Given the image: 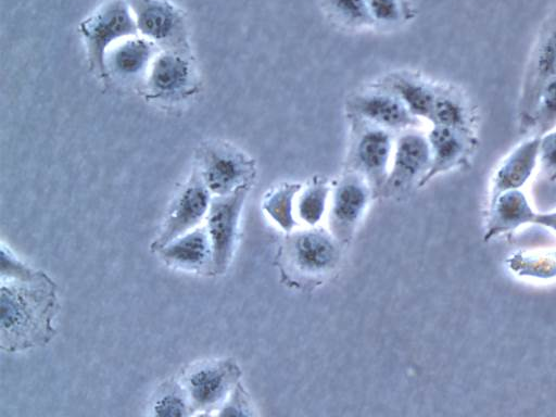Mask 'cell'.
Returning a JSON list of instances; mask_svg holds the SVG:
<instances>
[{
	"mask_svg": "<svg viewBox=\"0 0 556 417\" xmlns=\"http://www.w3.org/2000/svg\"><path fill=\"white\" fill-rule=\"evenodd\" d=\"M58 285L42 269L27 280L0 281V348L14 354L45 348L56 336Z\"/></svg>",
	"mask_w": 556,
	"mask_h": 417,
	"instance_id": "cell-1",
	"label": "cell"
},
{
	"mask_svg": "<svg viewBox=\"0 0 556 417\" xmlns=\"http://www.w3.org/2000/svg\"><path fill=\"white\" fill-rule=\"evenodd\" d=\"M342 247L328 229L318 226L294 229L286 235L276 264L290 287L315 288L338 268Z\"/></svg>",
	"mask_w": 556,
	"mask_h": 417,
	"instance_id": "cell-2",
	"label": "cell"
},
{
	"mask_svg": "<svg viewBox=\"0 0 556 417\" xmlns=\"http://www.w3.org/2000/svg\"><path fill=\"white\" fill-rule=\"evenodd\" d=\"M242 371L232 357L203 358L187 365L179 375L193 416H212L241 381Z\"/></svg>",
	"mask_w": 556,
	"mask_h": 417,
	"instance_id": "cell-3",
	"label": "cell"
},
{
	"mask_svg": "<svg viewBox=\"0 0 556 417\" xmlns=\"http://www.w3.org/2000/svg\"><path fill=\"white\" fill-rule=\"evenodd\" d=\"M84 39L91 71L106 85L109 74L105 56L121 40L138 34L136 22L126 0H108L85 17L78 26Z\"/></svg>",
	"mask_w": 556,
	"mask_h": 417,
	"instance_id": "cell-4",
	"label": "cell"
},
{
	"mask_svg": "<svg viewBox=\"0 0 556 417\" xmlns=\"http://www.w3.org/2000/svg\"><path fill=\"white\" fill-rule=\"evenodd\" d=\"M195 168L213 197L226 195L242 186H251L256 175L254 160L222 140L201 143Z\"/></svg>",
	"mask_w": 556,
	"mask_h": 417,
	"instance_id": "cell-5",
	"label": "cell"
},
{
	"mask_svg": "<svg viewBox=\"0 0 556 417\" xmlns=\"http://www.w3.org/2000/svg\"><path fill=\"white\" fill-rule=\"evenodd\" d=\"M142 80L146 97L159 102L182 101L199 90L191 51L160 49Z\"/></svg>",
	"mask_w": 556,
	"mask_h": 417,
	"instance_id": "cell-6",
	"label": "cell"
},
{
	"mask_svg": "<svg viewBox=\"0 0 556 417\" xmlns=\"http://www.w3.org/2000/svg\"><path fill=\"white\" fill-rule=\"evenodd\" d=\"M249 190L250 186H242L229 194L212 198L204 220L212 245V277L226 274L232 263Z\"/></svg>",
	"mask_w": 556,
	"mask_h": 417,
	"instance_id": "cell-7",
	"label": "cell"
},
{
	"mask_svg": "<svg viewBox=\"0 0 556 417\" xmlns=\"http://www.w3.org/2000/svg\"><path fill=\"white\" fill-rule=\"evenodd\" d=\"M212 198L194 167L172 200L161 228L150 243L151 253L155 254L172 240L202 225Z\"/></svg>",
	"mask_w": 556,
	"mask_h": 417,
	"instance_id": "cell-8",
	"label": "cell"
},
{
	"mask_svg": "<svg viewBox=\"0 0 556 417\" xmlns=\"http://www.w3.org/2000/svg\"><path fill=\"white\" fill-rule=\"evenodd\" d=\"M138 34L159 49L191 51L185 12L172 0H126Z\"/></svg>",
	"mask_w": 556,
	"mask_h": 417,
	"instance_id": "cell-9",
	"label": "cell"
},
{
	"mask_svg": "<svg viewBox=\"0 0 556 417\" xmlns=\"http://www.w3.org/2000/svg\"><path fill=\"white\" fill-rule=\"evenodd\" d=\"M372 192L367 180L353 170L345 174L331 188L326 214L327 229L342 244L352 240Z\"/></svg>",
	"mask_w": 556,
	"mask_h": 417,
	"instance_id": "cell-10",
	"label": "cell"
},
{
	"mask_svg": "<svg viewBox=\"0 0 556 417\" xmlns=\"http://www.w3.org/2000/svg\"><path fill=\"white\" fill-rule=\"evenodd\" d=\"M431 164L427 135L409 129L394 141L393 155L386 182L384 195H396L408 191L414 184L421 185Z\"/></svg>",
	"mask_w": 556,
	"mask_h": 417,
	"instance_id": "cell-11",
	"label": "cell"
},
{
	"mask_svg": "<svg viewBox=\"0 0 556 417\" xmlns=\"http://www.w3.org/2000/svg\"><path fill=\"white\" fill-rule=\"evenodd\" d=\"M556 76V11L548 20L533 51L520 98V124L530 127L532 113L543 85Z\"/></svg>",
	"mask_w": 556,
	"mask_h": 417,
	"instance_id": "cell-12",
	"label": "cell"
},
{
	"mask_svg": "<svg viewBox=\"0 0 556 417\" xmlns=\"http://www.w3.org/2000/svg\"><path fill=\"white\" fill-rule=\"evenodd\" d=\"M394 141L388 129L372 126L365 129L355 144L352 157L353 172L362 175L375 195L388 177Z\"/></svg>",
	"mask_w": 556,
	"mask_h": 417,
	"instance_id": "cell-13",
	"label": "cell"
},
{
	"mask_svg": "<svg viewBox=\"0 0 556 417\" xmlns=\"http://www.w3.org/2000/svg\"><path fill=\"white\" fill-rule=\"evenodd\" d=\"M155 254L173 269L211 276L212 245L204 224L172 240Z\"/></svg>",
	"mask_w": 556,
	"mask_h": 417,
	"instance_id": "cell-14",
	"label": "cell"
},
{
	"mask_svg": "<svg viewBox=\"0 0 556 417\" xmlns=\"http://www.w3.org/2000/svg\"><path fill=\"white\" fill-rule=\"evenodd\" d=\"M352 109L374 126L388 130L407 129L418 121L389 89L361 93L353 99Z\"/></svg>",
	"mask_w": 556,
	"mask_h": 417,
	"instance_id": "cell-15",
	"label": "cell"
},
{
	"mask_svg": "<svg viewBox=\"0 0 556 417\" xmlns=\"http://www.w3.org/2000/svg\"><path fill=\"white\" fill-rule=\"evenodd\" d=\"M536 213L521 189L501 192L490 199L483 235L489 241L520 226L533 224Z\"/></svg>",
	"mask_w": 556,
	"mask_h": 417,
	"instance_id": "cell-16",
	"label": "cell"
},
{
	"mask_svg": "<svg viewBox=\"0 0 556 417\" xmlns=\"http://www.w3.org/2000/svg\"><path fill=\"white\" fill-rule=\"evenodd\" d=\"M160 49L149 39L136 34L114 45L105 56L109 77L130 81L144 77Z\"/></svg>",
	"mask_w": 556,
	"mask_h": 417,
	"instance_id": "cell-17",
	"label": "cell"
},
{
	"mask_svg": "<svg viewBox=\"0 0 556 417\" xmlns=\"http://www.w3.org/2000/svg\"><path fill=\"white\" fill-rule=\"evenodd\" d=\"M539 144L540 136H531L504 157L492 180L491 198L527 184L539 166Z\"/></svg>",
	"mask_w": 556,
	"mask_h": 417,
	"instance_id": "cell-18",
	"label": "cell"
},
{
	"mask_svg": "<svg viewBox=\"0 0 556 417\" xmlns=\"http://www.w3.org/2000/svg\"><path fill=\"white\" fill-rule=\"evenodd\" d=\"M427 137L430 146L431 164L421 185L457 165L465 156L468 148L466 130L433 125Z\"/></svg>",
	"mask_w": 556,
	"mask_h": 417,
	"instance_id": "cell-19",
	"label": "cell"
},
{
	"mask_svg": "<svg viewBox=\"0 0 556 417\" xmlns=\"http://www.w3.org/2000/svg\"><path fill=\"white\" fill-rule=\"evenodd\" d=\"M393 92L417 118L430 119L438 91L422 80L406 75H394L387 88Z\"/></svg>",
	"mask_w": 556,
	"mask_h": 417,
	"instance_id": "cell-20",
	"label": "cell"
},
{
	"mask_svg": "<svg viewBox=\"0 0 556 417\" xmlns=\"http://www.w3.org/2000/svg\"><path fill=\"white\" fill-rule=\"evenodd\" d=\"M301 188L300 184L285 182L268 191L263 199L265 214L286 233L294 230L298 225L295 200Z\"/></svg>",
	"mask_w": 556,
	"mask_h": 417,
	"instance_id": "cell-21",
	"label": "cell"
},
{
	"mask_svg": "<svg viewBox=\"0 0 556 417\" xmlns=\"http://www.w3.org/2000/svg\"><path fill=\"white\" fill-rule=\"evenodd\" d=\"M331 188L327 182L315 179L303 189L295 200V217L304 227H316L326 218Z\"/></svg>",
	"mask_w": 556,
	"mask_h": 417,
	"instance_id": "cell-22",
	"label": "cell"
},
{
	"mask_svg": "<svg viewBox=\"0 0 556 417\" xmlns=\"http://www.w3.org/2000/svg\"><path fill=\"white\" fill-rule=\"evenodd\" d=\"M149 415L153 417H188L193 410L179 378L163 381L149 403Z\"/></svg>",
	"mask_w": 556,
	"mask_h": 417,
	"instance_id": "cell-23",
	"label": "cell"
},
{
	"mask_svg": "<svg viewBox=\"0 0 556 417\" xmlns=\"http://www.w3.org/2000/svg\"><path fill=\"white\" fill-rule=\"evenodd\" d=\"M506 265L520 277L552 279L556 277V249L519 251L506 258Z\"/></svg>",
	"mask_w": 556,
	"mask_h": 417,
	"instance_id": "cell-24",
	"label": "cell"
},
{
	"mask_svg": "<svg viewBox=\"0 0 556 417\" xmlns=\"http://www.w3.org/2000/svg\"><path fill=\"white\" fill-rule=\"evenodd\" d=\"M429 121L432 125L467 130L468 114L459 99L438 91Z\"/></svg>",
	"mask_w": 556,
	"mask_h": 417,
	"instance_id": "cell-25",
	"label": "cell"
},
{
	"mask_svg": "<svg viewBox=\"0 0 556 417\" xmlns=\"http://www.w3.org/2000/svg\"><path fill=\"white\" fill-rule=\"evenodd\" d=\"M535 128L538 136L556 127V76L548 79L540 90L530 128Z\"/></svg>",
	"mask_w": 556,
	"mask_h": 417,
	"instance_id": "cell-26",
	"label": "cell"
},
{
	"mask_svg": "<svg viewBox=\"0 0 556 417\" xmlns=\"http://www.w3.org/2000/svg\"><path fill=\"white\" fill-rule=\"evenodd\" d=\"M332 14L343 24L359 27L374 24L366 0H326Z\"/></svg>",
	"mask_w": 556,
	"mask_h": 417,
	"instance_id": "cell-27",
	"label": "cell"
},
{
	"mask_svg": "<svg viewBox=\"0 0 556 417\" xmlns=\"http://www.w3.org/2000/svg\"><path fill=\"white\" fill-rule=\"evenodd\" d=\"M0 254V281L27 280L36 274L37 269L23 261L16 252L3 241H1Z\"/></svg>",
	"mask_w": 556,
	"mask_h": 417,
	"instance_id": "cell-28",
	"label": "cell"
},
{
	"mask_svg": "<svg viewBox=\"0 0 556 417\" xmlns=\"http://www.w3.org/2000/svg\"><path fill=\"white\" fill-rule=\"evenodd\" d=\"M254 406L241 381L233 388L215 416H254Z\"/></svg>",
	"mask_w": 556,
	"mask_h": 417,
	"instance_id": "cell-29",
	"label": "cell"
},
{
	"mask_svg": "<svg viewBox=\"0 0 556 417\" xmlns=\"http://www.w3.org/2000/svg\"><path fill=\"white\" fill-rule=\"evenodd\" d=\"M539 166L549 180H556V127L540 136Z\"/></svg>",
	"mask_w": 556,
	"mask_h": 417,
	"instance_id": "cell-30",
	"label": "cell"
},
{
	"mask_svg": "<svg viewBox=\"0 0 556 417\" xmlns=\"http://www.w3.org/2000/svg\"><path fill=\"white\" fill-rule=\"evenodd\" d=\"M366 2L375 23L392 24L402 17L400 0H366Z\"/></svg>",
	"mask_w": 556,
	"mask_h": 417,
	"instance_id": "cell-31",
	"label": "cell"
},
{
	"mask_svg": "<svg viewBox=\"0 0 556 417\" xmlns=\"http://www.w3.org/2000/svg\"><path fill=\"white\" fill-rule=\"evenodd\" d=\"M533 224L541 225L556 232V210L536 213Z\"/></svg>",
	"mask_w": 556,
	"mask_h": 417,
	"instance_id": "cell-32",
	"label": "cell"
}]
</instances>
